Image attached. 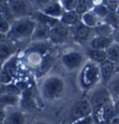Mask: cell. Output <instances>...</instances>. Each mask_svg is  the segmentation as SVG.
<instances>
[{"instance_id":"cell-8","label":"cell","mask_w":119,"mask_h":124,"mask_svg":"<svg viewBox=\"0 0 119 124\" xmlns=\"http://www.w3.org/2000/svg\"><path fill=\"white\" fill-rule=\"evenodd\" d=\"M73 34L75 36V39L79 41H85L87 40L88 35H89V27L85 25L83 23H77L73 27Z\"/></svg>"},{"instance_id":"cell-19","label":"cell","mask_w":119,"mask_h":124,"mask_svg":"<svg viewBox=\"0 0 119 124\" xmlns=\"http://www.w3.org/2000/svg\"><path fill=\"white\" fill-rule=\"evenodd\" d=\"M62 23L65 25H75L77 23V13L72 10V11H66L62 16Z\"/></svg>"},{"instance_id":"cell-9","label":"cell","mask_w":119,"mask_h":124,"mask_svg":"<svg viewBox=\"0 0 119 124\" xmlns=\"http://www.w3.org/2000/svg\"><path fill=\"white\" fill-rule=\"evenodd\" d=\"M113 43H112L111 37H97L92 39V41L90 42V46H91V49L106 50Z\"/></svg>"},{"instance_id":"cell-11","label":"cell","mask_w":119,"mask_h":124,"mask_svg":"<svg viewBox=\"0 0 119 124\" xmlns=\"http://www.w3.org/2000/svg\"><path fill=\"white\" fill-rule=\"evenodd\" d=\"M114 72V63L109 60H105L100 63V74L104 81H110Z\"/></svg>"},{"instance_id":"cell-31","label":"cell","mask_w":119,"mask_h":124,"mask_svg":"<svg viewBox=\"0 0 119 124\" xmlns=\"http://www.w3.org/2000/svg\"><path fill=\"white\" fill-rule=\"evenodd\" d=\"M76 3H77V1H75V0H64V1H63V7L68 11H72L73 9H75V7H76Z\"/></svg>"},{"instance_id":"cell-32","label":"cell","mask_w":119,"mask_h":124,"mask_svg":"<svg viewBox=\"0 0 119 124\" xmlns=\"http://www.w3.org/2000/svg\"><path fill=\"white\" fill-rule=\"evenodd\" d=\"M11 76L8 74L6 70H2L1 71V73H0V80L2 83H4V84H7V83H9L10 81H11Z\"/></svg>"},{"instance_id":"cell-43","label":"cell","mask_w":119,"mask_h":124,"mask_svg":"<svg viewBox=\"0 0 119 124\" xmlns=\"http://www.w3.org/2000/svg\"><path fill=\"white\" fill-rule=\"evenodd\" d=\"M2 91V82H1V80H0V92Z\"/></svg>"},{"instance_id":"cell-44","label":"cell","mask_w":119,"mask_h":124,"mask_svg":"<svg viewBox=\"0 0 119 124\" xmlns=\"http://www.w3.org/2000/svg\"><path fill=\"white\" fill-rule=\"evenodd\" d=\"M117 41H118V44H119V31L117 33Z\"/></svg>"},{"instance_id":"cell-26","label":"cell","mask_w":119,"mask_h":124,"mask_svg":"<svg viewBox=\"0 0 119 124\" xmlns=\"http://www.w3.org/2000/svg\"><path fill=\"white\" fill-rule=\"evenodd\" d=\"M107 24L111 25L112 27H116L119 25V17L116 12L110 11L106 17L104 18Z\"/></svg>"},{"instance_id":"cell-41","label":"cell","mask_w":119,"mask_h":124,"mask_svg":"<svg viewBox=\"0 0 119 124\" xmlns=\"http://www.w3.org/2000/svg\"><path fill=\"white\" fill-rule=\"evenodd\" d=\"M3 118H4V113L2 111V109L0 108V120H2Z\"/></svg>"},{"instance_id":"cell-35","label":"cell","mask_w":119,"mask_h":124,"mask_svg":"<svg viewBox=\"0 0 119 124\" xmlns=\"http://www.w3.org/2000/svg\"><path fill=\"white\" fill-rule=\"evenodd\" d=\"M106 7L108 8V9L110 11H113V12H116V8H117V1H107L106 2Z\"/></svg>"},{"instance_id":"cell-45","label":"cell","mask_w":119,"mask_h":124,"mask_svg":"<svg viewBox=\"0 0 119 124\" xmlns=\"http://www.w3.org/2000/svg\"><path fill=\"white\" fill-rule=\"evenodd\" d=\"M116 13H117V15H118V17H119V8H117V10H116Z\"/></svg>"},{"instance_id":"cell-46","label":"cell","mask_w":119,"mask_h":124,"mask_svg":"<svg viewBox=\"0 0 119 124\" xmlns=\"http://www.w3.org/2000/svg\"><path fill=\"white\" fill-rule=\"evenodd\" d=\"M38 124H47V123H44V122H40V123H38Z\"/></svg>"},{"instance_id":"cell-30","label":"cell","mask_w":119,"mask_h":124,"mask_svg":"<svg viewBox=\"0 0 119 124\" xmlns=\"http://www.w3.org/2000/svg\"><path fill=\"white\" fill-rule=\"evenodd\" d=\"M8 30H9V23L6 19L0 16V33L4 35L5 33L8 32Z\"/></svg>"},{"instance_id":"cell-24","label":"cell","mask_w":119,"mask_h":124,"mask_svg":"<svg viewBox=\"0 0 119 124\" xmlns=\"http://www.w3.org/2000/svg\"><path fill=\"white\" fill-rule=\"evenodd\" d=\"M12 12L10 10V8L7 2H0V16L6 19L7 21H10L12 18Z\"/></svg>"},{"instance_id":"cell-38","label":"cell","mask_w":119,"mask_h":124,"mask_svg":"<svg viewBox=\"0 0 119 124\" xmlns=\"http://www.w3.org/2000/svg\"><path fill=\"white\" fill-rule=\"evenodd\" d=\"M109 124H119V114L116 113L115 116L111 119V121L109 122Z\"/></svg>"},{"instance_id":"cell-3","label":"cell","mask_w":119,"mask_h":124,"mask_svg":"<svg viewBox=\"0 0 119 124\" xmlns=\"http://www.w3.org/2000/svg\"><path fill=\"white\" fill-rule=\"evenodd\" d=\"M111 101V94L109 91L106 89H99L97 90L93 95L91 96V107H93L96 110H99L103 108L104 106L110 105Z\"/></svg>"},{"instance_id":"cell-14","label":"cell","mask_w":119,"mask_h":124,"mask_svg":"<svg viewBox=\"0 0 119 124\" xmlns=\"http://www.w3.org/2000/svg\"><path fill=\"white\" fill-rule=\"evenodd\" d=\"M19 102V97L17 94L4 93H0V106H15Z\"/></svg>"},{"instance_id":"cell-16","label":"cell","mask_w":119,"mask_h":124,"mask_svg":"<svg viewBox=\"0 0 119 124\" xmlns=\"http://www.w3.org/2000/svg\"><path fill=\"white\" fill-rule=\"evenodd\" d=\"M44 14L48 16H52V17H59L61 15L63 16V8L59 3L53 2L45 8Z\"/></svg>"},{"instance_id":"cell-13","label":"cell","mask_w":119,"mask_h":124,"mask_svg":"<svg viewBox=\"0 0 119 124\" xmlns=\"http://www.w3.org/2000/svg\"><path fill=\"white\" fill-rule=\"evenodd\" d=\"M49 32L50 29L49 26L38 23L37 24L35 25V28L33 33V38L37 39V40L45 39V38L49 37Z\"/></svg>"},{"instance_id":"cell-23","label":"cell","mask_w":119,"mask_h":124,"mask_svg":"<svg viewBox=\"0 0 119 124\" xmlns=\"http://www.w3.org/2000/svg\"><path fill=\"white\" fill-rule=\"evenodd\" d=\"M82 21H83L82 23L85 25H87L88 27H96V24H97V19L94 13L87 12L83 14Z\"/></svg>"},{"instance_id":"cell-7","label":"cell","mask_w":119,"mask_h":124,"mask_svg":"<svg viewBox=\"0 0 119 124\" xmlns=\"http://www.w3.org/2000/svg\"><path fill=\"white\" fill-rule=\"evenodd\" d=\"M83 57L79 52H69L63 56V64L68 69L77 68L82 62Z\"/></svg>"},{"instance_id":"cell-12","label":"cell","mask_w":119,"mask_h":124,"mask_svg":"<svg viewBox=\"0 0 119 124\" xmlns=\"http://www.w3.org/2000/svg\"><path fill=\"white\" fill-rule=\"evenodd\" d=\"M98 111H99V115H100L101 121L102 122H105L107 124H109V122L111 121V119L116 114V111L114 109V106H112L111 104L106 106H104L101 109H99Z\"/></svg>"},{"instance_id":"cell-17","label":"cell","mask_w":119,"mask_h":124,"mask_svg":"<svg viewBox=\"0 0 119 124\" xmlns=\"http://www.w3.org/2000/svg\"><path fill=\"white\" fill-rule=\"evenodd\" d=\"M107 60L111 62H117L119 60V44L113 43L106 50Z\"/></svg>"},{"instance_id":"cell-25","label":"cell","mask_w":119,"mask_h":124,"mask_svg":"<svg viewBox=\"0 0 119 124\" xmlns=\"http://www.w3.org/2000/svg\"><path fill=\"white\" fill-rule=\"evenodd\" d=\"M109 93L111 95H113L114 98L119 99V77L114 78L113 80L109 83Z\"/></svg>"},{"instance_id":"cell-29","label":"cell","mask_w":119,"mask_h":124,"mask_svg":"<svg viewBox=\"0 0 119 124\" xmlns=\"http://www.w3.org/2000/svg\"><path fill=\"white\" fill-rule=\"evenodd\" d=\"M22 106L27 109H34L35 104H34V101H32L30 94H25L24 95V99L22 101Z\"/></svg>"},{"instance_id":"cell-18","label":"cell","mask_w":119,"mask_h":124,"mask_svg":"<svg viewBox=\"0 0 119 124\" xmlns=\"http://www.w3.org/2000/svg\"><path fill=\"white\" fill-rule=\"evenodd\" d=\"M88 56L93 59L96 62H102L106 60V51L102 50H96V49H88Z\"/></svg>"},{"instance_id":"cell-15","label":"cell","mask_w":119,"mask_h":124,"mask_svg":"<svg viewBox=\"0 0 119 124\" xmlns=\"http://www.w3.org/2000/svg\"><path fill=\"white\" fill-rule=\"evenodd\" d=\"M14 52V48L11 44L5 40L0 41V61H4L11 56Z\"/></svg>"},{"instance_id":"cell-33","label":"cell","mask_w":119,"mask_h":124,"mask_svg":"<svg viewBox=\"0 0 119 124\" xmlns=\"http://www.w3.org/2000/svg\"><path fill=\"white\" fill-rule=\"evenodd\" d=\"M4 70H6L7 72L8 73V74L10 75L11 77H12L13 75L15 74V71H16V66H15V62L12 61V62H8L6 66H5V68Z\"/></svg>"},{"instance_id":"cell-28","label":"cell","mask_w":119,"mask_h":124,"mask_svg":"<svg viewBox=\"0 0 119 124\" xmlns=\"http://www.w3.org/2000/svg\"><path fill=\"white\" fill-rule=\"evenodd\" d=\"M88 8V4L87 1L84 0H79L76 3V7H75V12L77 14H85L87 13V10Z\"/></svg>"},{"instance_id":"cell-2","label":"cell","mask_w":119,"mask_h":124,"mask_svg":"<svg viewBox=\"0 0 119 124\" xmlns=\"http://www.w3.org/2000/svg\"><path fill=\"white\" fill-rule=\"evenodd\" d=\"M63 82L57 77H51L45 81L43 85V93L47 98H56L61 95L63 91Z\"/></svg>"},{"instance_id":"cell-34","label":"cell","mask_w":119,"mask_h":124,"mask_svg":"<svg viewBox=\"0 0 119 124\" xmlns=\"http://www.w3.org/2000/svg\"><path fill=\"white\" fill-rule=\"evenodd\" d=\"M51 62H52V59H51L50 56H48L47 58H45L44 60H43L42 64H41V68H42V70H44L45 71V70H47L48 68H49Z\"/></svg>"},{"instance_id":"cell-39","label":"cell","mask_w":119,"mask_h":124,"mask_svg":"<svg viewBox=\"0 0 119 124\" xmlns=\"http://www.w3.org/2000/svg\"><path fill=\"white\" fill-rule=\"evenodd\" d=\"M114 71L119 74V60L117 62H115V63H114Z\"/></svg>"},{"instance_id":"cell-27","label":"cell","mask_w":119,"mask_h":124,"mask_svg":"<svg viewBox=\"0 0 119 124\" xmlns=\"http://www.w3.org/2000/svg\"><path fill=\"white\" fill-rule=\"evenodd\" d=\"M110 12V10L108 9V8L106 7V5L100 4V5H97L94 7L93 8V13L94 15H97L100 18H105L108 13Z\"/></svg>"},{"instance_id":"cell-22","label":"cell","mask_w":119,"mask_h":124,"mask_svg":"<svg viewBox=\"0 0 119 124\" xmlns=\"http://www.w3.org/2000/svg\"><path fill=\"white\" fill-rule=\"evenodd\" d=\"M36 19L38 20L39 23H42V24H45L49 27H52L55 24H57V20L53 19L52 17H49L46 14H41V13H37L36 14Z\"/></svg>"},{"instance_id":"cell-4","label":"cell","mask_w":119,"mask_h":124,"mask_svg":"<svg viewBox=\"0 0 119 124\" xmlns=\"http://www.w3.org/2000/svg\"><path fill=\"white\" fill-rule=\"evenodd\" d=\"M99 78V69L93 63L87 64L81 74V82L83 86L86 88L90 87L98 80Z\"/></svg>"},{"instance_id":"cell-21","label":"cell","mask_w":119,"mask_h":124,"mask_svg":"<svg viewBox=\"0 0 119 124\" xmlns=\"http://www.w3.org/2000/svg\"><path fill=\"white\" fill-rule=\"evenodd\" d=\"M24 118L20 112H12L6 118L5 124H23Z\"/></svg>"},{"instance_id":"cell-20","label":"cell","mask_w":119,"mask_h":124,"mask_svg":"<svg viewBox=\"0 0 119 124\" xmlns=\"http://www.w3.org/2000/svg\"><path fill=\"white\" fill-rule=\"evenodd\" d=\"M95 31L98 34V37H110V36L113 33V27L111 25L103 23V24L96 25Z\"/></svg>"},{"instance_id":"cell-10","label":"cell","mask_w":119,"mask_h":124,"mask_svg":"<svg viewBox=\"0 0 119 124\" xmlns=\"http://www.w3.org/2000/svg\"><path fill=\"white\" fill-rule=\"evenodd\" d=\"M8 6L13 15L17 16H23L27 12V4L24 1H18L13 0L8 2Z\"/></svg>"},{"instance_id":"cell-42","label":"cell","mask_w":119,"mask_h":124,"mask_svg":"<svg viewBox=\"0 0 119 124\" xmlns=\"http://www.w3.org/2000/svg\"><path fill=\"white\" fill-rule=\"evenodd\" d=\"M3 38H4V35H3L2 33H0V41H2Z\"/></svg>"},{"instance_id":"cell-1","label":"cell","mask_w":119,"mask_h":124,"mask_svg":"<svg viewBox=\"0 0 119 124\" xmlns=\"http://www.w3.org/2000/svg\"><path fill=\"white\" fill-rule=\"evenodd\" d=\"M35 28V23L30 19H21L16 21L12 25L11 33L17 38L29 37L33 35Z\"/></svg>"},{"instance_id":"cell-36","label":"cell","mask_w":119,"mask_h":124,"mask_svg":"<svg viewBox=\"0 0 119 124\" xmlns=\"http://www.w3.org/2000/svg\"><path fill=\"white\" fill-rule=\"evenodd\" d=\"M92 123V118L90 116H88L87 118H81V119H78L76 120L74 124H91Z\"/></svg>"},{"instance_id":"cell-5","label":"cell","mask_w":119,"mask_h":124,"mask_svg":"<svg viewBox=\"0 0 119 124\" xmlns=\"http://www.w3.org/2000/svg\"><path fill=\"white\" fill-rule=\"evenodd\" d=\"M92 110L91 105L86 100H82L76 103L71 110V118L73 120H78L81 118H87L90 115Z\"/></svg>"},{"instance_id":"cell-40","label":"cell","mask_w":119,"mask_h":124,"mask_svg":"<svg viewBox=\"0 0 119 124\" xmlns=\"http://www.w3.org/2000/svg\"><path fill=\"white\" fill-rule=\"evenodd\" d=\"M114 109H115L116 113L119 114V101H117V102L115 103V105H114Z\"/></svg>"},{"instance_id":"cell-37","label":"cell","mask_w":119,"mask_h":124,"mask_svg":"<svg viewBox=\"0 0 119 124\" xmlns=\"http://www.w3.org/2000/svg\"><path fill=\"white\" fill-rule=\"evenodd\" d=\"M4 92L5 93H12V94H17L19 93V89L15 87V86H7V88L4 89Z\"/></svg>"},{"instance_id":"cell-6","label":"cell","mask_w":119,"mask_h":124,"mask_svg":"<svg viewBox=\"0 0 119 124\" xmlns=\"http://www.w3.org/2000/svg\"><path fill=\"white\" fill-rule=\"evenodd\" d=\"M69 35V30L67 26L63 23H57L50 28V39L56 43H61L67 39Z\"/></svg>"}]
</instances>
